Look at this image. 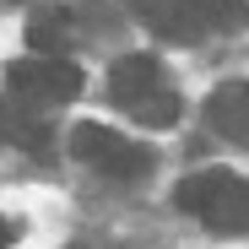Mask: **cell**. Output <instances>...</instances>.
Segmentation results:
<instances>
[{"instance_id":"8","label":"cell","mask_w":249,"mask_h":249,"mask_svg":"<svg viewBox=\"0 0 249 249\" xmlns=\"http://www.w3.org/2000/svg\"><path fill=\"white\" fill-rule=\"evenodd\" d=\"M71 11H60V6H44V11H33V22H27V44H33V54L38 60H71L65 49H71Z\"/></svg>"},{"instance_id":"7","label":"cell","mask_w":249,"mask_h":249,"mask_svg":"<svg viewBox=\"0 0 249 249\" xmlns=\"http://www.w3.org/2000/svg\"><path fill=\"white\" fill-rule=\"evenodd\" d=\"M0 146H22V152H49L54 146V130L49 119L17 103V98H0Z\"/></svg>"},{"instance_id":"1","label":"cell","mask_w":249,"mask_h":249,"mask_svg":"<svg viewBox=\"0 0 249 249\" xmlns=\"http://www.w3.org/2000/svg\"><path fill=\"white\" fill-rule=\"evenodd\" d=\"M174 206L184 217L206 222L212 233H249V179L228 168H200L174 184Z\"/></svg>"},{"instance_id":"3","label":"cell","mask_w":249,"mask_h":249,"mask_svg":"<svg viewBox=\"0 0 249 249\" xmlns=\"http://www.w3.org/2000/svg\"><path fill=\"white\" fill-rule=\"evenodd\" d=\"M71 157L87 162L92 174H103V179H124V184L141 179V174H152V152H146L141 141L108 130V124H92V119L71 130Z\"/></svg>"},{"instance_id":"2","label":"cell","mask_w":249,"mask_h":249,"mask_svg":"<svg viewBox=\"0 0 249 249\" xmlns=\"http://www.w3.org/2000/svg\"><path fill=\"white\" fill-rule=\"evenodd\" d=\"M130 11L141 22H152L162 38L174 44H195L212 33H238L249 22L244 0H130Z\"/></svg>"},{"instance_id":"4","label":"cell","mask_w":249,"mask_h":249,"mask_svg":"<svg viewBox=\"0 0 249 249\" xmlns=\"http://www.w3.org/2000/svg\"><path fill=\"white\" fill-rule=\"evenodd\" d=\"M11 98L17 103H27V108H65L76 92H81V71H76V60H17L11 65Z\"/></svg>"},{"instance_id":"10","label":"cell","mask_w":249,"mask_h":249,"mask_svg":"<svg viewBox=\"0 0 249 249\" xmlns=\"http://www.w3.org/2000/svg\"><path fill=\"white\" fill-rule=\"evenodd\" d=\"M11 238H17V228H11V222H6V217H0V249H6V244H11Z\"/></svg>"},{"instance_id":"9","label":"cell","mask_w":249,"mask_h":249,"mask_svg":"<svg viewBox=\"0 0 249 249\" xmlns=\"http://www.w3.org/2000/svg\"><path fill=\"white\" fill-rule=\"evenodd\" d=\"M179 114H184V103H179V92H168V87H162L157 98H146V103L130 108V119H136V124H152V130H174Z\"/></svg>"},{"instance_id":"6","label":"cell","mask_w":249,"mask_h":249,"mask_svg":"<svg viewBox=\"0 0 249 249\" xmlns=\"http://www.w3.org/2000/svg\"><path fill=\"white\" fill-rule=\"evenodd\" d=\"M206 124L233 141V146H249V81H222V87L206 98Z\"/></svg>"},{"instance_id":"5","label":"cell","mask_w":249,"mask_h":249,"mask_svg":"<svg viewBox=\"0 0 249 249\" xmlns=\"http://www.w3.org/2000/svg\"><path fill=\"white\" fill-rule=\"evenodd\" d=\"M162 92V65L152 60V54H124L114 71H108V98L130 114L136 103H146V98H157Z\"/></svg>"}]
</instances>
